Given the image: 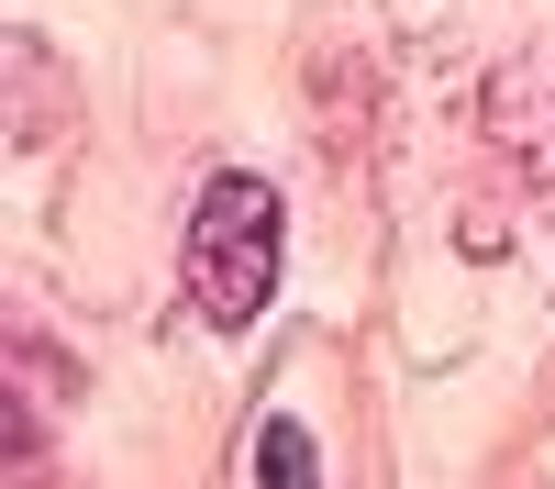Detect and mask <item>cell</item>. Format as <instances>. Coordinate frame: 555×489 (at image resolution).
<instances>
[{
    "mask_svg": "<svg viewBox=\"0 0 555 489\" xmlns=\"http://www.w3.org/2000/svg\"><path fill=\"white\" fill-rule=\"evenodd\" d=\"M278 289V190L267 178H211L201 211H190V300L211 323H256Z\"/></svg>",
    "mask_w": 555,
    "mask_h": 489,
    "instance_id": "cell-1",
    "label": "cell"
},
{
    "mask_svg": "<svg viewBox=\"0 0 555 489\" xmlns=\"http://www.w3.org/2000/svg\"><path fill=\"white\" fill-rule=\"evenodd\" d=\"M489 133L512 145V167L533 178V201L555 211V67H512L489 89Z\"/></svg>",
    "mask_w": 555,
    "mask_h": 489,
    "instance_id": "cell-2",
    "label": "cell"
}]
</instances>
